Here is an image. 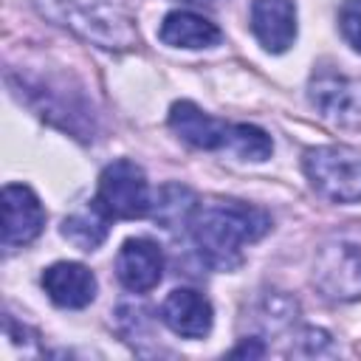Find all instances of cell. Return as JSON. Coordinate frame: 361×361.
I'll use <instances>...</instances> for the list:
<instances>
[{
  "instance_id": "e0dca14e",
  "label": "cell",
  "mask_w": 361,
  "mask_h": 361,
  "mask_svg": "<svg viewBox=\"0 0 361 361\" xmlns=\"http://www.w3.org/2000/svg\"><path fill=\"white\" fill-rule=\"evenodd\" d=\"M338 31L361 54V0H341V6H338Z\"/></svg>"
},
{
  "instance_id": "4fadbf2b",
  "label": "cell",
  "mask_w": 361,
  "mask_h": 361,
  "mask_svg": "<svg viewBox=\"0 0 361 361\" xmlns=\"http://www.w3.org/2000/svg\"><path fill=\"white\" fill-rule=\"evenodd\" d=\"M158 37H161V42H166L172 48H209L223 39L220 28L212 20H206L203 14H195L189 8L169 11L161 20Z\"/></svg>"
},
{
  "instance_id": "6da1fadb",
  "label": "cell",
  "mask_w": 361,
  "mask_h": 361,
  "mask_svg": "<svg viewBox=\"0 0 361 361\" xmlns=\"http://www.w3.org/2000/svg\"><path fill=\"white\" fill-rule=\"evenodd\" d=\"M189 231L209 268L234 271L243 265V248L271 231V214L243 200H206L197 203Z\"/></svg>"
},
{
  "instance_id": "9c48e42d",
  "label": "cell",
  "mask_w": 361,
  "mask_h": 361,
  "mask_svg": "<svg viewBox=\"0 0 361 361\" xmlns=\"http://www.w3.org/2000/svg\"><path fill=\"white\" fill-rule=\"evenodd\" d=\"M42 288L59 307L79 310L96 299V276L82 262H54L42 271Z\"/></svg>"
},
{
  "instance_id": "5b68a950",
  "label": "cell",
  "mask_w": 361,
  "mask_h": 361,
  "mask_svg": "<svg viewBox=\"0 0 361 361\" xmlns=\"http://www.w3.org/2000/svg\"><path fill=\"white\" fill-rule=\"evenodd\" d=\"M113 220H135L152 212L149 180L135 161L118 158L107 164L99 175V189L93 197Z\"/></svg>"
},
{
  "instance_id": "8992f818",
  "label": "cell",
  "mask_w": 361,
  "mask_h": 361,
  "mask_svg": "<svg viewBox=\"0 0 361 361\" xmlns=\"http://www.w3.org/2000/svg\"><path fill=\"white\" fill-rule=\"evenodd\" d=\"M45 226V209L25 183L3 186V245L17 248L39 237Z\"/></svg>"
},
{
  "instance_id": "9a60e30c",
  "label": "cell",
  "mask_w": 361,
  "mask_h": 361,
  "mask_svg": "<svg viewBox=\"0 0 361 361\" xmlns=\"http://www.w3.org/2000/svg\"><path fill=\"white\" fill-rule=\"evenodd\" d=\"M195 209H197V197L178 183L164 186L152 200V214L164 228H189Z\"/></svg>"
},
{
  "instance_id": "5bb4252c",
  "label": "cell",
  "mask_w": 361,
  "mask_h": 361,
  "mask_svg": "<svg viewBox=\"0 0 361 361\" xmlns=\"http://www.w3.org/2000/svg\"><path fill=\"white\" fill-rule=\"evenodd\" d=\"M113 217L96 200H90L85 209H79V212H73L62 220V237L71 240L82 251H96L107 237V223Z\"/></svg>"
},
{
  "instance_id": "ac0fdd59",
  "label": "cell",
  "mask_w": 361,
  "mask_h": 361,
  "mask_svg": "<svg viewBox=\"0 0 361 361\" xmlns=\"http://www.w3.org/2000/svg\"><path fill=\"white\" fill-rule=\"evenodd\" d=\"M262 353H265V347L259 344V338H245L240 347L231 350V355H262Z\"/></svg>"
},
{
  "instance_id": "277c9868",
  "label": "cell",
  "mask_w": 361,
  "mask_h": 361,
  "mask_svg": "<svg viewBox=\"0 0 361 361\" xmlns=\"http://www.w3.org/2000/svg\"><path fill=\"white\" fill-rule=\"evenodd\" d=\"M302 169L330 203H361V152L341 144L310 147L302 158Z\"/></svg>"
},
{
  "instance_id": "7a4b0ae2",
  "label": "cell",
  "mask_w": 361,
  "mask_h": 361,
  "mask_svg": "<svg viewBox=\"0 0 361 361\" xmlns=\"http://www.w3.org/2000/svg\"><path fill=\"white\" fill-rule=\"evenodd\" d=\"M37 8L42 17L99 48L127 51L138 42L130 14L113 0H37Z\"/></svg>"
},
{
  "instance_id": "3957f363",
  "label": "cell",
  "mask_w": 361,
  "mask_h": 361,
  "mask_svg": "<svg viewBox=\"0 0 361 361\" xmlns=\"http://www.w3.org/2000/svg\"><path fill=\"white\" fill-rule=\"evenodd\" d=\"M313 282L322 296L333 302H353L361 296V223H353L322 243Z\"/></svg>"
},
{
  "instance_id": "ba28073f",
  "label": "cell",
  "mask_w": 361,
  "mask_h": 361,
  "mask_svg": "<svg viewBox=\"0 0 361 361\" xmlns=\"http://www.w3.org/2000/svg\"><path fill=\"white\" fill-rule=\"evenodd\" d=\"M161 322L180 338H203L212 330V302L192 288H175L161 302Z\"/></svg>"
},
{
  "instance_id": "30bf717a",
  "label": "cell",
  "mask_w": 361,
  "mask_h": 361,
  "mask_svg": "<svg viewBox=\"0 0 361 361\" xmlns=\"http://www.w3.org/2000/svg\"><path fill=\"white\" fill-rule=\"evenodd\" d=\"M251 31L271 54H285L296 39V6L293 0H254Z\"/></svg>"
},
{
  "instance_id": "2e32d148",
  "label": "cell",
  "mask_w": 361,
  "mask_h": 361,
  "mask_svg": "<svg viewBox=\"0 0 361 361\" xmlns=\"http://www.w3.org/2000/svg\"><path fill=\"white\" fill-rule=\"evenodd\" d=\"M226 149L243 161H265L274 152V141L257 124H228Z\"/></svg>"
},
{
  "instance_id": "52a82bcc",
  "label": "cell",
  "mask_w": 361,
  "mask_h": 361,
  "mask_svg": "<svg viewBox=\"0 0 361 361\" xmlns=\"http://www.w3.org/2000/svg\"><path fill=\"white\" fill-rule=\"evenodd\" d=\"M116 276L133 293L152 290L164 276V251L147 237H130L116 254Z\"/></svg>"
},
{
  "instance_id": "7c38bea8",
  "label": "cell",
  "mask_w": 361,
  "mask_h": 361,
  "mask_svg": "<svg viewBox=\"0 0 361 361\" xmlns=\"http://www.w3.org/2000/svg\"><path fill=\"white\" fill-rule=\"evenodd\" d=\"M310 102L322 110L324 118H333V121H355L361 113V96H358V87L336 73V71H319L310 76Z\"/></svg>"
},
{
  "instance_id": "8fae6325",
  "label": "cell",
  "mask_w": 361,
  "mask_h": 361,
  "mask_svg": "<svg viewBox=\"0 0 361 361\" xmlns=\"http://www.w3.org/2000/svg\"><path fill=\"white\" fill-rule=\"evenodd\" d=\"M169 127L172 133L197 149H226L228 124L200 110L195 102H175L169 110Z\"/></svg>"
}]
</instances>
